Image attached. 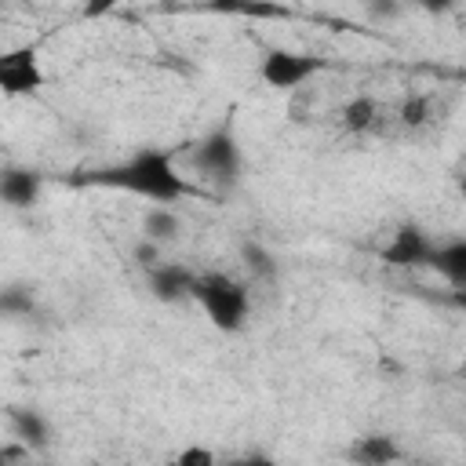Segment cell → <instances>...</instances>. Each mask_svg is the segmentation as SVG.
Wrapping results in <instances>:
<instances>
[{
	"instance_id": "1",
	"label": "cell",
	"mask_w": 466,
	"mask_h": 466,
	"mask_svg": "<svg viewBox=\"0 0 466 466\" xmlns=\"http://www.w3.org/2000/svg\"><path fill=\"white\" fill-rule=\"evenodd\" d=\"M87 182L124 189V193H135V197H146L157 204H175V200L189 197V182L178 175L175 157L167 149H157V146H142L127 160L91 171Z\"/></svg>"
},
{
	"instance_id": "2",
	"label": "cell",
	"mask_w": 466,
	"mask_h": 466,
	"mask_svg": "<svg viewBox=\"0 0 466 466\" xmlns=\"http://www.w3.org/2000/svg\"><path fill=\"white\" fill-rule=\"evenodd\" d=\"M189 299L208 313V320L218 328V331H240L248 324V313H251V295L240 280H233L229 273L222 269H204V273H193V288H189Z\"/></svg>"
},
{
	"instance_id": "3",
	"label": "cell",
	"mask_w": 466,
	"mask_h": 466,
	"mask_svg": "<svg viewBox=\"0 0 466 466\" xmlns=\"http://www.w3.org/2000/svg\"><path fill=\"white\" fill-rule=\"evenodd\" d=\"M193 167H197L208 182L229 189V186L240 178V142H237V131H233L229 124L211 127V131L193 146Z\"/></svg>"
},
{
	"instance_id": "4",
	"label": "cell",
	"mask_w": 466,
	"mask_h": 466,
	"mask_svg": "<svg viewBox=\"0 0 466 466\" xmlns=\"http://www.w3.org/2000/svg\"><path fill=\"white\" fill-rule=\"evenodd\" d=\"M324 69V62L317 55L306 51H291V47H269L258 62V76L262 84L277 87V91H295L302 87L309 76H317Z\"/></svg>"
},
{
	"instance_id": "5",
	"label": "cell",
	"mask_w": 466,
	"mask_h": 466,
	"mask_svg": "<svg viewBox=\"0 0 466 466\" xmlns=\"http://www.w3.org/2000/svg\"><path fill=\"white\" fill-rule=\"evenodd\" d=\"M40 87H44V66L36 47L22 44L0 51V95L22 98V95H36Z\"/></svg>"
},
{
	"instance_id": "6",
	"label": "cell",
	"mask_w": 466,
	"mask_h": 466,
	"mask_svg": "<svg viewBox=\"0 0 466 466\" xmlns=\"http://www.w3.org/2000/svg\"><path fill=\"white\" fill-rule=\"evenodd\" d=\"M430 251H433V237L422 226L404 222V226H397V233L382 248V262H390L397 269H419V266H426Z\"/></svg>"
},
{
	"instance_id": "7",
	"label": "cell",
	"mask_w": 466,
	"mask_h": 466,
	"mask_svg": "<svg viewBox=\"0 0 466 466\" xmlns=\"http://www.w3.org/2000/svg\"><path fill=\"white\" fill-rule=\"evenodd\" d=\"M146 280H149V295L157 302H182V299H189L193 269L182 262H157L146 269Z\"/></svg>"
},
{
	"instance_id": "8",
	"label": "cell",
	"mask_w": 466,
	"mask_h": 466,
	"mask_svg": "<svg viewBox=\"0 0 466 466\" xmlns=\"http://www.w3.org/2000/svg\"><path fill=\"white\" fill-rule=\"evenodd\" d=\"M44 175L33 167H0V204L7 208H33L40 200Z\"/></svg>"
},
{
	"instance_id": "9",
	"label": "cell",
	"mask_w": 466,
	"mask_h": 466,
	"mask_svg": "<svg viewBox=\"0 0 466 466\" xmlns=\"http://www.w3.org/2000/svg\"><path fill=\"white\" fill-rule=\"evenodd\" d=\"M7 426H11L15 441H22L25 448L44 451L51 444V422L36 408H29V404H11L7 408Z\"/></svg>"
},
{
	"instance_id": "10",
	"label": "cell",
	"mask_w": 466,
	"mask_h": 466,
	"mask_svg": "<svg viewBox=\"0 0 466 466\" xmlns=\"http://www.w3.org/2000/svg\"><path fill=\"white\" fill-rule=\"evenodd\" d=\"M426 266L437 269L455 291H462V288H466V240H462V237H451V240H444V244H433Z\"/></svg>"
},
{
	"instance_id": "11",
	"label": "cell",
	"mask_w": 466,
	"mask_h": 466,
	"mask_svg": "<svg viewBox=\"0 0 466 466\" xmlns=\"http://www.w3.org/2000/svg\"><path fill=\"white\" fill-rule=\"evenodd\" d=\"M346 455L353 462H360V466H386V462L400 459V444L393 437H386V433H368V437H357L346 448Z\"/></svg>"
},
{
	"instance_id": "12",
	"label": "cell",
	"mask_w": 466,
	"mask_h": 466,
	"mask_svg": "<svg viewBox=\"0 0 466 466\" xmlns=\"http://www.w3.org/2000/svg\"><path fill=\"white\" fill-rule=\"evenodd\" d=\"M379 116H382V106L371 95H357L339 109V127L350 135H368L379 127Z\"/></svg>"
},
{
	"instance_id": "13",
	"label": "cell",
	"mask_w": 466,
	"mask_h": 466,
	"mask_svg": "<svg viewBox=\"0 0 466 466\" xmlns=\"http://www.w3.org/2000/svg\"><path fill=\"white\" fill-rule=\"evenodd\" d=\"M142 237H149V240H157V244L164 248V244H171V240L182 237V218H178L171 208L157 204V208H149L146 218H142Z\"/></svg>"
},
{
	"instance_id": "14",
	"label": "cell",
	"mask_w": 466,
	"mask_h": 466,
	"mask_svg": "<svg viewBox=\"0 0 466 466\" xmlns=\"http://www.w3.org/2000/svg\"><path fill=\"white\" fill-rule=\"evenodd\" d=\"M33 309H36V291H33V284H22V280L0 284V317H4V320L29 317Z\"/></svg>"
},
{
	"instance_id": "15",
	"label": "cell",
	"mask_w": 466,
	"mask_h": 466,
	"mask_svg": "<svg viewBox=\"0 0 466 466\" xmlns=\"http://www.w3.org/2000/svg\"><path fill=\"white\" fill-rule=\"evenodd\" d=\"M240 262L248 266V273L255 277V280H277V273H280V262H277V255L262 244V240H244L240 244Z\"/></svg>"
},
{
	"instance_id": "16",
	"label": "cell",
	"mask_w": 466,
	"mask_h": 466,
	"mask_svg": "<svg viewBox=\"0 0 466 466\" xmlns=\"http://www.w3.org/2000/svg\"><path fill=\"white\" fill-rule=\"evenodd\" d=\"M426 120H430V98L426 95H408L400 102V124L404 127H419Z\"/></svg>"
},
{
	"instance_id": "17",
	"label": "cell",
	"mask_w": 466,
	"mask_h": 466,
	"mask_svg": "<svg viewBox=\"0 0 466 466\" xmlns=\"http://www.w3.org/2000/svg\"><path fill=\"white\" fill-rule=\"evenodd\" d=\"M131 258H135L142 269H149V266H157V262H160V244H157V240H149V237H142V240L131 248Z\"/></svg>"
},
{
	"instance_id": "18",
	"label": "cell",
	"mask_w": 466,
	"mask_h": 466,
	"mask_svg": "<svg viewBox=\"0 0 466 466\" xmlns=\"http://www.w3.org/2000/svg\"><path fill=\"white\" fill-rule=\"evenodd\" d=\"M175 462H178V466H208V462H215V455H211L208 448H200V444H193V448H186V451H178V455H175Z\"/></svg>"
},
{
	"instance_id": "19",
	"label": "cell",
	"mask_w": 466,
	"mask_h": 466,
	"mask_svg": "<svg viewBox=\"0 0 466 466\" xmlns=\"http://www.w3.org/2000/svg\"><path fill=\"white\" fill-rule=\"evenodd\" d=\"M120 0H84V18H102V15H109L113 7H116Z\"/></svg>"
},
{
	"instance_id": "20",
	"label": "cell",
	"mask_w": 466,
	"mask_h": 466,
	"mask_svg": "<svg viewBox=\"0 0 466 466\" xmlns=\"http://www.w3.org/2000/svg\"><path fill=\"white\" fill-rule=\"evenodd\" d=\"M415 7H422L426 15H444V11H451L459 0H411Z\"/></svg>"
},
{
	"instance_id": "21",
	"label": "cell",
	"mask_w": 466,
	"mask_h": 466,
	"mask_svg": "<svg viewBox=\"0 0 466 466\" xmlns=\"http://www.w3.org/2000/svg\"><path fill=\"white\" fill-rule=\"evenodd\" d=\"M4 459H7V451H0V462H4Z\"/></svg>"
},
{
	"instance_id": "22",
	"label": "cell",
	"mask_w": 466,
	"mask_h": 466,
	"mask_svg": "<svg viewBox=\"0 0 466 466\" xmlns=\"http://www.w3.org/2000/svg\"><path fill=\"white\" fill-rule=\"evenodd\" d=\"M22 4H33V0H22Z\"/></svg>"
}]
</instances>
